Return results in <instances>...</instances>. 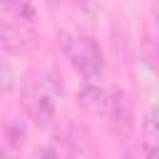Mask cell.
Masks as SVG:
<instances>
[{"instance_id":"30bf717a","label":"cell","mask_w":159,"mask_h":159,"mask_svg":"<svg viewBox=\"0 0 159 159\" xmlns=\"http://www.w3.org/2000/svg\"><path fill=\"white\" fill-rule=\"evenodd\" d=\"M0 159H15V157H12L7 149H0Z\"/></svg>"},{"instance_id":"277c9868","label":"cell","mask_w":159,"mask_h":159,"mask_svg":"<svg viewBox=\"0 0 159 159\" xmlns=\"http://www.w3.org/2000/svg\"><path fill=\"white\" fill-rule=\"evenodd\" d=\"M80 104L92 112V114H107V92L97 84V82H84L82 89L77 92Z\"/></svg>"},{"instance_id":"5b68a950","label":"cell","mask_w":159,"mask_h":159,"mask_svg":"<svg viewBox=\"0 0 159 159\" xmlns=\"http://www.w3.org/2000/svg\"><path fill=\"white\" fill-rule=\"evenodd\" d=\"M0 10L10 12L17 20H25V22L35 20V5L30 0H0Z\"/></svg>"},{"instance_id":"52a82bcc","label":"cell","mask_w":159,"mask_h":159,"mask_svg":"<svg viewBox=\"0 0 159 159\" xmlns=\"http://www.w3.org/2000/svg\"><path fill=\"white\" fill-rule=\"evenodd\" d=\"M7 139H10V144H12V147H17V144H22V142H25V127H22V122L12 119V122L7 124Z\"/></svg>"},{"instance_id":"9c48e42d","label":"cell","mask_w":159,"mask_h":159,"mask_svg":"<svg viewBox=\"0 0 159 159\" xmlns=\"http://www.w3.org/2000/svg\"><path fill=\"white\" fill-rule=\"evenodd\" d=\"M75 5H80V7H84V10H89L92 7V0H72Z\"/></svg>"},{"instance_id":"7a4b0ae2","label":"cell","mask_w":159,"mask_h":159,"mask_svg":"<svg viewBox=\"0 0 159 159\" xmlns=\"http://www.w3.org/2000/svg\"><path fill=\"white\" fill-rule=\"evenodd\" d=\"M20 102H22L25 112L30 114V119H32L37 127H50V122L55 119V104H52L50 94L42 92L40 87L27 84V87L20 92Z\"/></svg>"},{"instance_id":"8992f818","label":"cell","mask_w":159,"mask_h":159,"mask_svg":"<svg viewBox=\"0 0 159 159\" xmlns=\"http://www.w3.org/2000/svg\"><path fill=\"white\" fill-rule=\"evenodd\" d=\"M20 47H22V35L12 25H7V22L0 20V50L12 52V50H20Z\"/></svg>"},{"instance_id":"ba28073f","label":"cell","mask_w":159,"mask_h":159,"mask_svg":"<svg viewBox=\"0 0 159 159\" xmlns=\"http://www.w3.org/2000/svg\"><path fill=\"white\" fill-rule=\"evenodd\" d=\"M35 159H57V154H55V149H50V147H40V149L35 152Z\"/></svg>"},{"instance_id":"6da1fadb","label":"cell","mask_w":159,"mask_h":159,"mask_svg":"<svg viewBox=\"0 0 159 159\" xmlns=\"http://www.w3.org/2000/svg\"><path fill=\"white\" fill-rule=\"evenodd\" d=\"M65 55L72 65V70L84 77V82H97L104 75V60H102V50L92 37H80V35H70L65 37Z\"/></svg>"},{"instance_id":"3957f363","label":"cell","mask_w":159,"mask_h":159,"mask_svg":"<svg viewBox=\"0 0 159 159\" xmlns=\"http://www.w3.org/2000/svg\"><path fill=\"white\" fill-rule=\"evenodd\" d=\"M107 114L114 119V124L127 134L134 124V112H132V99L124 89H112L107 94Z\"/></svg>"}]
</instances>
